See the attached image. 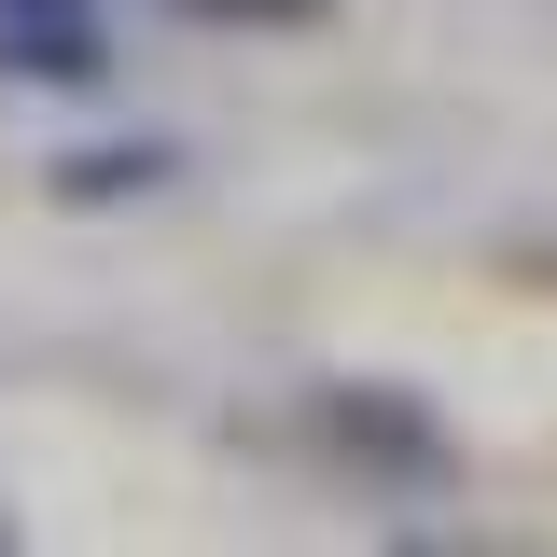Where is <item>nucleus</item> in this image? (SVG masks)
<instances>
[{
	"label": "nucleus",
	"instance_id": "nucleus-1",
	"mask_svg": "<svg viewBox=\"0 0 557 557\" xmlns=\"http://www.w3.org/2000/svg\"><path fill=\"white\" fill-rule=\"evenodd\" d=\"M307 432H321L335 460H362V474H391V487H446V432H432L405 391H376V376L321 391V405H307Z\"/></svg>",
	"mask_w": 557,
	"mask_h": 557
},
{
	"label": "nucleus",
	"instance_id": "nucleus-2",
	"mask_svg": "<svg viewBox=\"0 0 557 557\" xmlns=\"http://www.w3.org/2000/svg\"><path fill=\"white\" fill-rule=\"evenodd\" d=\"M0 70H14V84H98V70H112L98 0H0Z\"/></svg>",
	"mask_w": 557,
	"mask_h": 557
},
{
	"label": "nucleus",
	"instance_id": "nucleus-3",
	"mask_svg": "<svg viewBox=\"0 0 557 557\" xmlns=\"http://www.w3.org/2000/svg\"><path fill=\"white\" fill-rule=\"evenodd\" d=\"M153 182H182L168 139H84V153H57V209H126Z\"/></svg>",
	"mask_w": 557,
	"mask_h": 557
},
{
	"label": "nucleus",
	"instance_id": "nucleus-4",
	"mask_svg": "<svg viewBox=\"0 0 557 557\" xmlns=\"http://www.w3.org/2000/svg\"><path fill=\"white\" fill-rule=\"evenodd\" d=\"M168 14H196V28H321L335 0H168Z\"/></svg>",
	"mask_w": 557,
	"mask_h": 557
},
{
	"label": "nucleus",
	"instance_id": "nucleus-5",
	"mask_svg": "<svg viewBox=\"0 0 557 557\" xmlns=\"http://www.w3.org/2000/svg\"><path fill=\"white\" fill-rule=\"evenodd\" d=\"M0 557H14V516H0Z\"/></svg>",
	"mask_w": 557,
	"mask_h": 557
}]
</instances>
